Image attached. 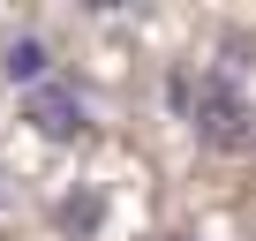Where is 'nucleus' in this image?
<instances>
[{"label":"nucleus","mask_w":256,"mask_h":241,"mask_svg":"<svg viewBox=\"0 0 256 241\" xmlns=\"http://www.w3.org/2000/svg\"><path fill=\"white\" fill-rule=\"evenodd\" d=\"M166 90H174L181 120H188L211 151H248V144H256V106L241 98V83H234L226 68H181Z\"/></svg>","instance_id":"obj_1"},{"label":"nucleus","mask_w":256,"mask_h":241,"mask_svg":"<svg viewBox=\"0 0 256 241\" xmlns=\"http://www.w3.org/2000/svg\"><path fill=\"white\" fill-rule=\"evenodd\" d=\"M23 120H30L46 144H83V136H90V106H83V90H76L68 76L23 90Z\"/></svg>","instance_id":"obj_2"},{"label":"nucleus","mask_w":256,"mask_h":241,"mask_svg":"<svg viewBox=\"0 0 256 241\" xmlns=\"http://www.w3.org/2000/svg\"><path fill=\"white\" fill-rule=\"evenodd\" d=\"M0 76L23 83V90L53 83V46H46V38H8V53H0Z\"/></svg>","instance_id":"obj_3"},{"label":"nucleus","mask_w":256,"mask_h":241,"mask_svg":"<svg viewBox=\"0 0 256 241\" xmlns=\"http://www.w3.org/2000/svg\"><path fill=\"white\" fill-rule=\"evenodd\" d=\"M53 218H60V226H68V234H90V226H98V218H106V204H98V196H68V204H60V211H53Z\"/></svg>","instance_id":"obj_4"}]
</instances>
